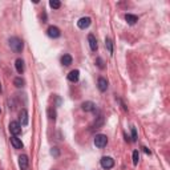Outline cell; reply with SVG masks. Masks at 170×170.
<instances>
[{
  "mask_svg": "<svg viewBox=\"0 0 170 170\" xmlns=\"http://www.w3.org/2000/svg\"><path fill=\"white\" fill-rule=\"evenodd\" d=\"M20 125L23 126L28 125V112H27V109H23L20 112Z\"/></svg>",
  "mask_w": 170,
  "mask_h": 170,
  "instance_id": "obj_9",
  "label": "cell"
},
{
  "mask_svg": "<svg viewBox=\"0 0 170 170\" xmlns=\"http://www.w3.org/2000/svg\"><path fill=\"white\" fill-rule=\"evenodd\" d=\"M11 144L15 149H23V142L21 140L18 138L16 136H13V137H11Z\"/></svg>",
  "mask_w": 170,
  "mask_h": 170,
  "instance_id": "obj_13",
  "label": "cell"
},
{
  "mask_svg": "<svg viewBox=\"0 0 170 170\" xmlns=\"http://www.w3.org/2000/svg\"><path fill=\"white\" fill-rule=\"evenodd\" d=\"M100 164H101V168L102 169L109 170V169H112L113 166H114V159H113L112 157H102Z\"/></svg>",
  "mask_w": 170,
  "mask_h": 170,
  "instance_id": "obj_3",
  "label": "cell"
},
{
  "mask_svg": "<svg viewBox=\"0 0 170 170\" xmlns=\"http://www.w3.org/2000/svg\"><path fill=\"white\" fill-rule=\"evenodd\" d=\"M106 144H108V137H106L105 134H97L95 137V145L97 146L98 149L105 148Z\"/></svg>",
  "mask_w": 170,
  "mask_h": 170,
  "instance_id": "obj_2",
  "label": "cell"
},
{
  "mask_svg": "<svg viewBox=\"0 0 170 170\" xmlns=\"http://www.w3.org/2000/svg\"><path fill=\"white\" fill-rule=\"evenodd\" d=\"M51 154H52V156H55V157H59V154H60V153H59V149H57V148H52Z\"/></svg>",
  "mask_w": 170,
  "mask_h": 170,
  "instance_id": "obj_24",
  "label": "cell"
},
{
  "mask_svg": "<svg viewBox=\"0 0 170 170\" xmlns=\"http://www.w3.org/2000/svg\"><path fill=\"white\" fill-rule=\"evenodd\" d=\"M49 5H51L53 9H59L60 7H61V3H60L59 0H51V2H49Z\"/></svg>",
  "mask_w": 170,
  "mask_h": 170,
  "instance_id": "obj_18",
  "label": "cell"
},
{
  "mask_svg": "<svg viewBox=\"0 0 170 170\" xmlns=\"http://www.w3.org/2000/svg\"><path fill=\"white\" fill-rule=\"evenodd\" d=\"M88 41H89V47H91V49L93 52H96L97 51V40H96V37H95V35H88Z\"/></svg>",
  "mask_w": 170,
  "mask_h": 170,
  "instance_id": "obj_8",
  "label": "cell"
},
{
  "mask_svg": "<svg viewBox=\"0 0 170 170\" xmlns=\"http://www.w3.org/2000/svg\"><path fill=\"white\" fill-rule=\"evenodd\" d=\"M105 45H106V48H108L109 53H113V43H112L111 39H106L105 40Z\"/></svg>",
  "mask_w": 170,
  "mask_h": 170,
  "instance_id": "obj_19",
  "label": "cell"
},
{
  "mask_svg": "<svg viewBox=\"0 0 170 170\" xmlns=\"http://www.w3.org/2000/svg\"><path fill=\"white\" fill-rule=\"evenodd\" d=\"M72 61H73V59H72L71 55H66V53H65L64 56H61V64H63V65L68 66V65L72 64Z\"/></svg>",
  "mask_w": 170,
  "mask_h": 170,
  "instance_id": "obj_15",
  "label": "cell"
},
{
  "mask_svg": "<svg viewBox=\"0 0 170 170\" xmlns=\"http://www.w3.org/2000/svg\"><path fill=\"white\" fill-rule=\"evenodd\" d=\"M97 65H98V68H104V63H102V59L101 57H98L97 59Z\"/></svg>",
  "mask_w": 170,
  "mask_h": 170,
  "instance_id": "obj_25",
  "label": "cell"
},
{
  "mask_svg": "<svg viewBox=\"0 0 170 170\" xmlns=\"http://www.w3.org/2000/svg\"><path fill=\"white\" fill-rule=\"evenodd\" d=\"M28 157H27L25 154H21L19 157V166H20V169L21 170H27L28 169Z\"/></svg>",
  "mask_w": 170,
  "mask_h": 170,
  "instance_id": "obj_7",
  "label": "cell"
},
{
  "mask_svg": "<svg viewBox=\"0 0 170 170\" xmlns=\"http://www.w3.org/2000/svg\"><path fill=\"white\" fill-rule=\"evenodd\" d=\"M140 161V154H138V150H134L133 152V165H137Z\"/></svg>",
  "mask_w": 170,
  "mask_h": 170,
  "instance_id": "obj_20",
  "label": "cell"
},
{
  "mask_svg": "<svg viewBox=\"0 0 170 170\" xmlns=\"http://www.w3.org/2000/svg\"><path fill=\"white\" fill-rule=\"evenodd\" d=\"M81 108H82V111H85V112H93L96 109V105H95V102H92V101H85V102H82Z\"/></svg>",
  "mask_w": 170,
  "mask_h": 170,
  "instance_id": "obj_11",
  "label": "cell"
},
{
  "mask_svg": "<svg viewBox=\"0 0 170 170\" xmlns=\"http://www.w3.org/2000/svg\"><path fill=\"white\" fill-rule=\"evenodd\" d=\"M15 66H16V71L19 73H23L24 72V61H23L21 59H18L15 61Z\"/></svg>",
  "mask_w": 170,
  "mask_h": 170,
  "instance_id": "obj_16",
  "label": "cell"
},
{
  "mask_svg": "<svg viewBox=\"0 0 170 170\" xmlns=\"http://www.w3.org/2000/svg\"><path fill=\"white\" fill-rule=\"evenodd\" d=\"M48 116H49V118L55 121V118H56V111H55V109H52V108L48 109Z\"/></svg>",
  "mask_w": 170,
  "mask_h": 170,
  "instance_id": "obj_21",
  "label": "cell"
},
{
  "mask_svg": "<svg viewBox=\"0 0 170 170\" xmlns=\"http://www.w3.org/2000/svg\"><path fill=\"white\" fill-rule=\"evenodd\" d=\"M102 122H104V117H102V116H100L98 120L95 122V126H96V128H100V126L102 125Z\"/></svg>",
  "mask_w": 170,
  "mask_h": 170,
  "instance_id": "obj_22",
  "label": "cell"
},
{
  "mask_svg": "<svg viewBox=\"0 0 170 170\" xmlns=\"http://www.w3.org/2000/svg\"><path fill=\"white\" fill-rule=\"evenodd\" d=\"M80 79V71H77V69H75V71H71L68 75V80L71 82H77Z\"/></svg>",
  "mask_w": 170,
  "mask_h": 170,
  "instance_id": "obj_10",
  "label": "cell"
},
{
  "mask_svg": "<svg viewBox=\"0 0 170 170\" xmlns=\"http://www.w3.org/2000/svg\"><path fill=\"white\" fill-rule=\"evenodd\" d=\"M24 84H25V81L21 77H16L15 80H13V85H15L16 88H23Z\"/></svg>",
  "mask_w": 170,
  "mask_h": 170,
  "instance_id": "obj_17",
  "label": "cell"
},
{
  "mask_svg": "<svg viewBox=\"0 0 170 170\" xmlns=\"http://www.w3.org/2000/svg\"><path fill=\"white\" fill-rule=\"evenodd\" d=\"M125 20H126V21H128L130 25H133V24H136V23L138 21V16L132 15V13H126V15H125Z\"/></svg>",
  "mask_w": 170,
  "mask_h": 170,
  "instance_id": "obj_14",
  "label": "cell"
},
{
  "mask_svg": "<svg viewBox=\"0 0 170 170\" xmlns=\"http://www.w3.org/2000/svg\"><path fill=\"white\" fill-rule=\"evenodd\" d=\"M97 86H98L100 92H105L106 89H108V81H106L104 77H100L97 81Z\"/></svg>",
  "mask_w": 170,
  "mask_h": 170,
  "instance_id": "obj_12",
  "label": "cell"
},
{
  "mask_svg": "<svg viewBox=\"0 0 170 170\" xmlns=\"http://www.w3.org/2000/svg\"><path fill=\"white\" fill-rule=\"evenodd\" d=\"M132 141H137V130H136V128H132Z\"/></svg>",
  "mask_w": 170,
  "mask_h": 170,
  "instance_id": "obj_23",
  "label": "cell"
},
{
  "mask_svg": "<svg viewBox=\"0 0 170 170\" xmlns=\"http://www.w3.org/2000/svg\"><path fill=\"white\" fill-rule=\"evenodd\" d=\"M9 47H11V49L15 53H20L23 51V48H24V43L19 37H11L9 39Z\"/></svg>",
  "mask_w": 170,
  "mask_h": 170,
  "instance_id": "obj_1",
  "label": "cell"
},
{
  "mask_svg": "<svg viewBox=\"0 0 170 170\" xmlns=\"http://www.w3.org/2000/svg\"><path fill=\"white\" fill-rule=\"evenodd\" d=\"M48 36L49 37H52V39H57L61 36V32H60V29L57 28V27H55V25H52V27H49L48 28Z\"/></svg>",
  "mask_w": 170,
  "mask_h": 170,
  "instance_id": "obj_5",
  "label": "cell"
},
{
  "mask_svg": "<svg viewBox=\"0 0 170 170\" xmlns=\"http://www.w3.org/2000/svg\"><path fill=\"white\" fill-rule=\"evenodd\" d=\"M0 92H2V84H0Z\"/></svg>",
  "mask_w": 170,
  "mask_h": 170,
  "instance_id": "obj_27",
  "label": "cell"
},
{
  "mask_svg": "<svg viewBox=\"0 0 170 170\" xmlns=\"http://www.w3.org/2000/svg\"><path fill=\"white\" fill-rule=\"evenodd\" d=\"M142 149H144V152L146 153V154H150V150H149L148 148H145V146H144V148H142Z\"/></svg>",
  "mask_w": 170,
  "mask_h": 170,
  "instance_id": "obj_26",
  "label": "cell"
},
{
  "mask_svg": "<svg viewBox=\"0 0 170 170\" xmlns=\"http://www.w3.org/2000/svg\"><path fill=\"white\" fill-rule=\"evenodd\" d=\"M9 132H11L13 136H19L20 133H21V125H20V122L12 121L11 124H9Z\"/></svg>",
  "mask_w": 170,
  "mask_h": 170,
  "instance_id": "obj_4",
  "label": "cell"
},
{
  "mask_svg": "<svg viewBox=\"0 0 170 170\" xmlns=\"http://www.w3.org/2000/svg\"><path fill=\"white\" fill-rule=\"evenodd\" d=\"M91 23H92L91 18H81L77 21V27L80 29H85V28H88V27L91 25Z\"/></svg>",
  "mask_w": 170,
  "mask_h": 170,
  "instance_id": "obj_6",
  "label": "cell"
}]
</instances>
